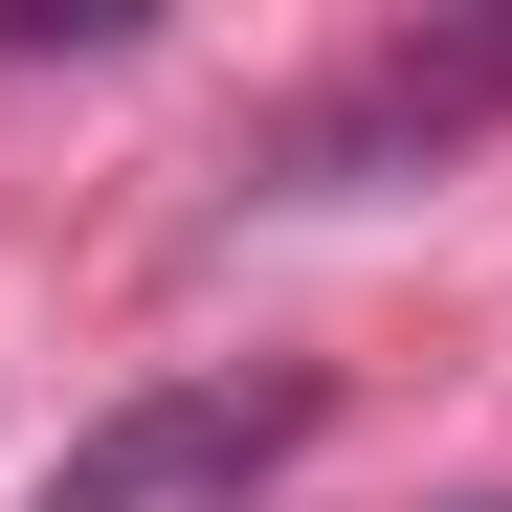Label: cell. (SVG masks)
Returning a JSON list of instances; mask_svg holds the SVG:
<instances>
[{
	"label": "cell",
	"instance_id": "obj_1",
	"mask_svg": "<svg viewBox=\"0 0 512 512\" xmlns=\"http://www.w3.org/2000/svg\"><path fill=\"white\" fill-rule=\"evenodd\" d=\"M334 423V379L312 357H223V379H156V401H112L90 446H67L23 512H245L290 446Z\"/></svg>",
	"mask_w": 512,
	"mask_h": 512
},
{
	"label": "cell",
	"instance_id": "obj_3",
	"mask_svg": "<svg viewBox=\"0 0 512 512\" xmlns=\"http://www.w3.org/2000/svg\"><path fill=\"white\" fill-rule=\"evenodd\" d=\"M490 512H512V490H490Z\"/></svg>",
	"mask_w": 512,
	"mask_h": 512
},
{
	"label": "cell",
	"instance_id": "obj_2",
	"mask_svg": "<svg viewBox=\"0 0 512 512\" xmlns=\"http://www.w3.org/2000/svg\"><path fill=\"white\" fill-rule=\"evenodd\" d=\"M512 112V23H446V45H357L334 90L268 134V179L245 201H357V179H401V156H468Z\"/></svg>",
	"mask_w": 512,
	"mask_h": 512
}]
</instances>
